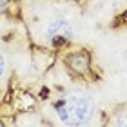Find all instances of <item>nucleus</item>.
Segmentation results:
<instances>
[{"label": "nucleus", "mask_w": 127, "mask_h": 127, "mask_svg": "<svg viewBox=\"0 0 127 127\" xmlns=\"http://www.w3.org/2000/svg\"><path fill=\"white\" fill-rule=\"evenodd\" d=\"M116 124H118V127H127V111H125V113H122V114L118 116Z\"/></svg>", "instance_id": "obj_4"}, {"label": "nucleus", "mask_w": 127, "mask_h": 127, "mask_svg": "<svg viewBox=\"0 0 127 127\" xmlns=\"http://www.w3.org/2000/svg\"><path fill=\"white\" fill-rule=\"evenodd\" d=\"M56 111L64 124L71 127H80L93 114V102L84 93H71L62 98V102L56 105Z\"/></svg>", "instance_id": "obj_1"}, {"label": "nucleus", "mask_w": 127, "mask_h": 127, "mask_svg": "<svg viewBox=\"0 0 127 127\" xmlns=\"http://www.w3.org/2000/svg\"><path fill=\"white\" fill-rule=\"evenodd\" d=\"M47 36L53 40V42H65L73 36V27L67 20H55L51 22L47 27Z\"/></svg>", "instance_id": "obj_2"}, {"label": "nucleus", "mask_w": 127, "mask_h": 127, "mask_svg": "<svg viewBox=\"0 0 127 127\" xmlns=\"http://www.w3.org/2000/svg\"><path fill=\"white\" fill-rule=\"evenodd\" d=\"M87 64H89V56L84 55V53L71 56V65H73V69H76V71H84V69L87 67Z\"/></svg>", "instance_id": "obj_3"}]
</instances>
